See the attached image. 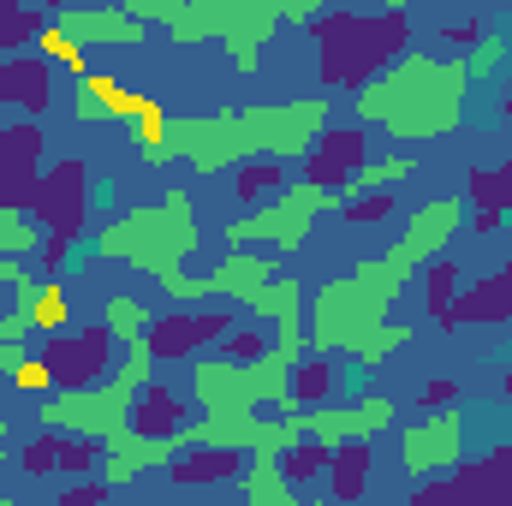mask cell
<instances>
[{
    "label": "cell",
    "instance_id": "cell-1",
    "mask_svg": "<svg viewBox=\"0 0 512 506\" xmlns=\"http://www.w3.org/2000/svg\"><path fill=\"white\" fill-rule=\"evenodd\" d=\"M471 66L465 54H423V48H405L399 60H387L370 84L352 90V114L364 126H382L393 143H429V137H447L465 114V96H471Z\"/></svg>",
    "mask_w": 512,
    "mask_h": 506
},
{
    "label": "cell",
    "instance_id": "cell-2",
    "mask_svg": "<svg viewBox=\"0 0 512 506\" xmlns=\"http://www.w3.org/2000/svg\"><path fill=\"white\" fill-rule=\"evenodd\" d=\"M316 36V72L328 90H358L382 72L387 60L405 54L411 24L399 6H334L304 24Z\"/></svg>",
    "mask_w": 512,
    "mask_h": 506
},
{
    "label": "cell",
    "instance_id": "cell-3",
    "mask_svg": "<svg viewBox=\"0 0 512 506\" xmlns=\"http://www.w3.org/2000/svg\"><path fill=\"white\" fill-rule=\"evenodd\" d=\"M197 239H203L197 233V203H191V191L173 185L161 203H143V209H126L120 221H108L96 251L108 262H131L149 280H161V274H173L185 256L197 251Z\"/></svg>",
    "mask_w": 512,
    "mask_h": 506
},
{
    "label": "cell",
    "instance_id": "cell-4",
    "mask_svg": "<svg viewBox=\"0 0 512 506\" xmlns=\"http://www.w3.org/2000/svg\"><path fill=\"white\" fill-rule=\"evenodd\" d=\"M340 191L334 185H316V179H286L268 203H256L245 221H227V245H274L280 256L304 251L310 227L322 215H340Z\"/></svg>",
    "mask_w": 512,
    "mask_h": 506
},
{
    "label": "cell",
    "instance_id": "cell-5",
    "mask_svg": "<svg viewBox=\"0 0 512 506\" xmlns=\"http://www.w3.org/2000/svg\"><path fill=\"white\" fill-rule=\"evenodd\" d=\"M36 227H42V262L60 268L66 251L78 245L84 221H90V167L84 161H54L36 185V203H30Z\"/></svg>",
    "mask_w": 512,
    "mask_h": 506
},
{
    "label": "cell",
    "instance_id": "cell-6",
    "mask_svg": "<svg viewBox=\"0 0 512 506\" xmlns=\"http://www.w3.org/2000/svg\"><path fill=\"white\" fill-rule=\"evenodd\" d=\"M387 322V304L382 298H370L352 274H340V280H328L322 292H316V310H310V352H352L358 358V346L376 334Z\"/></svg>",
    "mask_w": 512,
    "mask_h": 506
},
{
    "label": "cell",
    "instance_id": "cell-7",
    "mask_svg": "<svg viewBox=\"0 0 512 506\" xmlns=\"http://www.w3.org/2000/svg\"><path fill=\"white\" fill-rule=\"evenodd\" d=\"M239 114H245L251 155L304 161L310 143L328 131V120H334V102H328V96H298V102H256V108H239Z\"/></svg>",
    "mask_w": 512,
    "mask_h": 506
},
{
    "label": "cell",
    "instance_id": "cell-8",
    "mask_svg": "<svg viewBox=\"0 0 512 506\" xmlns=\"http://www.w3.org/2000/svg\"><path fill=\"white\" fill-rule=\"evenodd\" d=\"M399 465H405L417 483L459 471V465H465V417H459L453 405H429V417L399 435Z\"/></svg>",
    "mask_w": 512,
    "mask_h": 506
},
{
    "label": "cell",
    "instance_id": "cell-9",
    "mask_svg": "<svg viewBox=\"0 0 512 506\" xmlns=\"http://www.w3.org/2000/svg\"><path fill=\"white\" fill-rule=\"evenodd\" d=\"M465 215H471V203L453 191V197H435V203H423L411 221H405V233L393 239V251H387V262L393 268H405V274H417L429 256H441L447 245H453V233L465 227Z\"/></svg>",
    "mask_w": 512,
    "mask_h": 506
},
{
    "label": "cell",
    "instance_id": "cell-10",
    "mask_svg": "<svg viewBox=\"0 0 512 506\" xmlns=\"http://www.w3.org/2000/svg\"><path fill=\"white\" fill-rule=\"evenodd\" d=\"M114 334L108 328H84V334H48V346H42V364L54 370L60 387H90V381L108 376V364H114Z\"/></svg>",
    "mask_w": 512,
    "mask_h": 506
},
{
    "label": "cell",
    "instance_id": "cell-11",
    "mask_svg": "<svg viewBox=\"0 0 512 506\" xmlns=\"http://www.w3.org/2000/svg\"><path fill=\"white\" fill-rule=\"evenodd\" d=\"M251 155V137H245V114L239 108H215L203 120H191L185 131V161L197 173H221V167H239Z\"/></svg>",
    "mask_w": 512,
    "mask_h": 506
},
{
    "label": "cell",
    "instance_id": "cell-12",
    "mask_svg": "<svg viewBox=\"0 0 512 506\" xmlns=\"http://www.w3.org/2000/svg\"><path fill=\"white\" fill-rule=\"evenodd\" d=\"M54 30L72 36L78 48H143V36H149V24L131 18L126 6H60Z\"/></svg>",
    "mask_w": 512,
    "mask_h": 506
},
{
    "label": "cell",
    "instance_id": "cell-13",
    "mask_svg": "<svg viewBox=\"0 0 512 506\" xmlns=\"http://www.w3.org/2000/svg\"><path fill=\"white\" fill-rule=\"evenodd\" d=\"M191 405L197 411H256V387L245 358H191Z\"/></svg>",
    "mask_w": 512,
    "mask_h": 506
},
{
    "label": "cell",
    "instance_id": "cell-14",
    "mask_svg": "<svg viewBox=\"0 0 512 506\" xmlns=\"http://www.w3.org/2000/svg\"><path fill=\"white\" fill-rule=\"evenodd\" d=\"M42 126H6L0 131V203L30 209L42 185Z\"/></svg>",
    "mask_w": 512,
    "mask_h": 506
},
{
    "label": "cell",
    "instance_id": "cell-15",
    "mask_svg": "<svg viewBox=\"0 0 512 506\" xmlns=\"http://www.w3.org/2000/svg\"><path fill=\"white\" fill-rule=\"evenodd\" d=\"M280 30H286L280 0H251V6H239V12H233V24L221 30V48H227V60H233L239 72H256L262 48H268Z\"/></svg>",
    "mask_w": 512,
    "mask_h": 506
},
{
    "label": "cell",
    "instance_id": "cell-16",
    "mask_svg": "<svg viewBox=\"0 0 512 506\" xmlns=\"http://www.w3.org/2000/svg\"><path fill=\"white\" fill-rule=\"evenodd\" d=\"M280 274V262L262 251V245H227L221 268H209V298H233V304H251L256 292Z\"/></svg>",
    "mask_w": 512,
    "mask_h": 506
},
{
    "label": "cell",
    "instance_id": "cell-17",
    "mask_svg": "<svg viewBox=\"0 0 512 506\" xmlns=\"http://www.w3.org/2000/svg\"><path fill=\"white\" fill-rule=\"evenodd\" d=\"M358 167H364V126H328L310 143V155H304V179L334 185V191H340Z\"/></svg>",
    "mask_w": 512,
    "mask_h": 506
},
{
    "label": "cell",
    "instance_id": "cell-18",
    "mask_svg": "<svg viewBox=\"0 0 512 506\" xmlns=\"http://www.w3.org/2000/svg\"><path fill=\"white\" fill-rule=\"evenodd\" d=\"M227 328H233L227 316H155L149 352H155V364H185V358H197V346L221 340Z\"/></svg>",
    "mask_w": 512,
    "mask_h": 506
},
{
    "label": "cell",
    "instance_id": "cell-19",
    "mask_svg": "<svg viewBox=\"0 0 512 506\" xmlns=\"http://www.w3.org/2000/svg\"><path fill=\"white\" fill-rule=\"evenodd\" d=\"M245 310H251L256 322H274V340H280L286 352H304V316H298V310H304V286H298L292 274H274Z\"/></svg>",
    "mask_w": 512,
    "mask_h": 506
},
{
    "label": "cell",
    "instance_id": "cell-20",
    "mask_svg": "<svg viewBox=\"0 0 512 506\" xmlns=\"http://www.w3.org/2000/svg\"><path fill=\"white\" fill-rule=\"evenodd\" d=\"M459 322H483V328L512 322V262H507V268H495L489 280H471V286L453 298L447 328H459Z\"/></svg>",
    "mask_w": 512,
    "mask_h": 506
},
{
    "label": "cell",
    "instance_id": "cell-21",
    "mask_svg": "<svg viewBox=\"0 0 512 506\" xmlns=\"http://www.w3.org/2000/svg\"><path fill=\"white\" fill-rule=\"evenodd\" d=\"M48 60L42 54H6L0 60V108H24V114H42L48 108Z\"/></svg>",
    "mask_w": 512,
    "mask_h": 506
},
{
    "label": "cell",
    "instance_id": "cell-22",
    "mask_svg": "<svg viewBox=\"0 0 512 506\" xmlns=\"http://www.w3.org/2000/svg\"><path fill=\"white\" fill-rule=\"evenodd\" d=\"M298 358H304V352H286L280 340L256 352V358H251V387H256V405H280V411L304 405V399L292 393V370H298Z\"/></svg>",
    "mask_w": 512,
    "mask_h": 506
},
{
    "label": "cell",
    "instance_id": "cell-23",
    "mask_svg": "<svg viewBox=\"0 0 512 506\" xmlns=\"http://www.w3.org/2000/svg\"><path fill=\"white\" fill-rule=\"evenodd\" d=\"M239 6H251V0H179V12H173V24H167V36L179 42V48H197V42H221V30L233 24V12Z\"/></svg>",
    "mask_w": 512,
    "mask_h": 506
},
{
    "label": "cell",
    "instance_id": "cell-24",
    "mask_svg": "<svg viewBox=\"0 0 512 506\" xmlns=\"http://www.w3.org/2000/svg\"><path fill=\"white\" fill-rule=\"evenodd\" d=\"M78 84H84V90H78V102H72V114H78V120H137V114H149V102H143V96H131V90H120L114 78L84 72Z\"/></svg>",
    "mask_w": 512,
    "mask_h": 506
},
{
    "label": "cell",
    "instance_id": "cell-25",
    "mask_svg": "<svg viewBox=\"0 0 512 506\" xmlns=\"http://www.w3.org/2000/svg\"><path fill=\"white\" fill-rule=\"evenodd\" d=\"M239 489H245V501L251 506H298V495H304V489L280 471V459H268V453H245Z\"/></svg>",
    "mask_w": 512,
    "mask_h": 506
},
{
    "label": "cell",
    "instance_id": "cell-26",
    "mask_svg": "<svg viewBox=\"0 0 512 506\" xmlns=\"http://www.w3.org/2000/svg\"><path fill=\"white\" fill-rule=\"evenodd\" d=\"M131 429H143V435H173L179 423H185V399L173 393V387H161V381L149 376L137 387V399H131Z\"/></svg>",
    "mask_w": 512,
    "mask_h": 506
},
{
    "label": "cell",
    "instance_id": "cell-27",
    "mask_svg": "<svg viewBox=\"0 0 512 506\" xmlns=\"http://www.w3.org/2000/svg\"><path fill=\"white\" fill-rule=\"evenodd\" d=\"M239 471H245V453H233V447H191L173 459V483H185V489H203V483L215 489Z\"/></svg>",
    "mask_w": 512,
    "mask_h": 506
},
{
    "label": "cell",
    "instance_id": "cell-28",
    "mask_svg": "<svg viewBox=\"0 0 512 506\" xmlns=\"http://www.w3.org/2000/svg\"><path fill=\"white\" fill-rule=\"evenodd\" d=\"M328 495L334 501H358L364 489H370V441H340L334 453H328Z\"/></svg>",
    "mask_w": 512,
    "mask_h": 506
},
{
    "label": "cell",
    "instance_id": "cell-29",
    "mask_svg": "<svg viewBox=\"0 0 512 506\" xmlns=\"http://www.w3.org/2000/svg\"><path fill=\"white\" fill-rule=\"evenodd\" d=\"M185 131H191V120H161L155 108L149 114H137V155L143 161H185Z\"/></svg>",
    "mask_w": 512,
    "mask_h": 506
},
{
    "label": "cell",
    "instance_id": "cell-30",
    "mask_svg": "<svg viewBox=\"0 0 512 506\" xmlns=\"http://www.w3.org/2000/svg\"><path fill=\"white\" fill-rule=\"evenodd\" d=\"M48 30V12L36 0H0V54H30Z\"/></svg>",
    "mask_w": 512,
    "mask_h": 506
},
{
    "label": "cell",
    "instance_id": "cell-31",
    "mask_svg": "<svg viewBox=\"0 0 512 506\" xmlns=\"http://www.w3.org/2000/svg\"><path fill=\"white\" fill-rule=\"evenodd\" d=\"M280 185H286V161H280V155H245L239 173H233L239 203H268Z\"/></svg>",
    "mask_w": 512,
    "mask_h": 506
},
{
    "label": "cell",
    "instance_id": "cell-32",
    "mask_svg": "<svg viewBox=\"0 0 512 506\" xmlns=\"http://www.w3.org/2000/svg\"><path fill=\"white\" fill-rule=\"evenodd\" d=\"M102 328L114 334V340H149V328H155V310L143 304V298H131V292H114L108 304H102Z\"/></svg>",
    "mask_w": 512,
    "mask_h": 506
},
{
    "label": "cell",
    "instance_id": "cell-33",
    "mask_svg": "<svg viewBox=\"0 0 512 506\" xmlns=\"http://www.w3.org/2000/svg\"><path fill=\"white\" fill-rule=\"evenodd\" d=\"M453 298H459V268H453V262H447V251H441V256H429V262H423V310L447 328Z\"/></svg>",
    "mask_w": 512,
    "mask_h": 506
},
{
    "label": "cell",
    "instance_id": "cell-34",
    "mask_svg": "<svg viewBox=\"0 0 512 506\" xmlns=\"http://www.w3.org/2000/svg\"><path fill=\"white\" fill-rule=\"evenodd\" d=\"M411 173H417V161L399 149V155H382V161H364V167H358V173H352L340 191H399Z\"/></svg>",
    "mask_w": 512,
    "mask_h": 506
},
{
    "label": "cell",
    "instance_id": "cell-35",
    "mask_svg": "<svg viewBox=\"0 0 512 506\" xmlns=\"http://www.w3.org/2000/svg\"><path fill=\"white\" fill-rule=\"evenodd\" d=\"M328 453H334L328 441H316V435H304V441H292V447L280 453V471H286V477H292L298 489H310V483H316V477L328 471Z\"/></svg>",
    "mask_w": 512,
    "mask_h": 506
},
{
    "label": "cell",
    "instance_id": "cell-36",
    "mask_svg": "<svg viewBox=\"0 0 512 506\" xmlns=\"http://www.w3.org/2000/svg\"><path fill=\"white\" fill-rule=\"evenodd\" d=\"M352 280H358V286H364V292H370V298H382L387 310H393V304H399V292H405V280H411V274H405V268H393V262H387V256H370V262H352Z\"/></svg>",
    "mask_w": 512,
    "mask_h": 506
},
{
    "label": "cell",
    "instance_id": "cell-37",
    "mask_svg": "<svg viewBox=\"0 0 512 506\" xmlns=\"http://www.w3.org/2000/svg\"><path fill=\"white\" fill-rule=\"evenodd\" d=\"M24 316H30L36 334H60V328H66V292H60V280H42L36 298L24 304Z\"/></svg>",
    "mask_w": 512,
    "mask_h": 506
},
{
    "label": "cell",
    "instance_id": "cell-38",
    "mask_svg": "<svg viewBox=\"0 0 512 506\" xmlns=\"http://www.w3.org/2000/svg\"><path fill=\"white\" fill-rule=\"evenodd\" d=\"M0 251H18V256L42 251V227H36L30 209H6L0 203Z\"/></svg>",
    "mask_w": 512,
    "mask_h": 506
},
{
    "label": "cell",
    "instance_id": "cell-39",
    "mask_svg": "<svg viewBox=\"0 0 512 506\" xmlns=\"http://www.w3.org/2000/svg\"><path fill=\"white\" fill-rule=\"evenodd\" d=\"M340 197H346L340 215L358 221V227H376V221H387V215L399 209V191H340Z\"/></svg>",
    "mask_w": 512,
    "mask_h": 506
},
{
    "label": "cell",
    "instance_id": "cell-40",
    "mask_svg": "<svg viewBox=\"0 0 512 506\" xmlns=\"http://www.w3.org/2000/svg\"><path fill=\"white\" fill-rule=\"evenodd\" d=\"M328 387H334V364H322V352H310V358H298V370H292V393H298L304 405H316V399H328Z\"/></svg>",
    "mask_w": 512,
    "mask_h": 506
},
{
    "label": "cell",
    "instance_id": "cell-41",
    "mask_svg": "<svg viewBox=\"0 0 512 506\" xmlns=\"http://www.w3.org/2000/svg\"><path fill=\"white\" fill-rule=\"evenodd\" d=\"M36 54H42V60H48V66H66V72H72V78H84V72H90V66H84V48H78V42H72V36H60V30H54V24H48V30H42V36H36Z\"/></svg>",
    "mask_w": 512,
    "mask_h": 506
},
{
    "label": "cell",
    "instance_id": "cell-42",
    "mask_svg": "<svg viewBox=\"0 0 512 506\" xmlns=\"http://www.w3.org/2000/svg\"><path fill=\"white\" fill-rule=\"evenodd\" d=\"M405 340H411V322H382V328L358 346V364H382L387 352H399Z\"/></svg>",
    "mask_w": 512,
    "mask_h": 506
},
{
    "label": "cell",
    "instance_id": "cell-43",
    "mask_svg": "<svg viewBox=\"0 0 512 506\" xmlns=\"http://www.w3.org/2000/svg\"><path fill=\"white\" fill-rule=\"evenodd\" d=\"M161 292L173 298V304H197V298H209V274H161Z\"/></svg>",
    "mask_w": 512,
    "mask_h": 506
},
{
    "label": "cell",
    "instance_id": "cell-44",
    "mask_svg": "<svg viewBox=\"0 0 512 506\" xmlns=\"http://www.w3.org/2000/svg\"><path fill=\"white\" fill-rule=\"evenodd\" d=\"M507 60V42L501 36H477L471 42V54H465V66H471V78H483V72H495Z\"/></svg>",
    "mask_w": 512,
    "mask_h": 506
},
{
    "label": "cell",
    "instance_id": "cell-45",
    "mask_svg": "<svg viewBox=\"0 0 512 506\" xmlns=\"http://www.w3.org/2000/svg\"><path fill=\"white\" fill-rule=\"evenodd\" d=\"M262 346H268L262 328H227V334H221V352H227V358H245V364H251Z\"/></svg>",
    "mask_w": 512,
    "mask_h": 506
},
{
    "label": "cell",
    "instance_id": "cell-46",
    "mask_svg": "<svg viewBox=\"0 0 512 506\" xmlns=\"http://www.w3.org/2000/svg\"><path fill=\"white\" fill-rule=\"evenodd\" d=\"M120 6H126L131 18H143V24H161V30H167L173 12H179V0H120Z\"/></svg>",
    "mask_w": 512,
    "mask_h": 506
},
{
    "label": "cell",
    "instance_id": "cell-47",
    "mask_svg": "<svg viewBox=\"0 0 512 506\" xmlns=\"http://www.w3.org/2000/svg\"><path fill=\"white\" fill-rule=\"evenodd\" d=\"M24 364H30V340H0V376L18 381L24 376Z\"/></svg>",
    "mask_w": 512,
    "mask_h": 506
},
{
    "label": "cell",
    "instance_id": "cell-48",
    "mask_svg": "<svg viewBox=\"0 0 512 506\" xmlns=\"http://www.w3.org/2000/svg\"><path fill=\"white\" fill-rule=\"evenodd\" d=\"M0 340H30V316L12 304V310H0Z\"/></svg>",
    "mask_w": 512,
    "mask_h": 506
},
{
    "label": "cell",
    "instance_id": "cell-49",
    "mask_svg": "<svg viewBox=\"0 0 512 506\" xmlns=\"http://www.w3.org/2000/svg\"><path fill=\"white\" fill-rule=\"evenodd\" d=\"M102 495H114V489L96 477V483H78V489H66V506H90V501H102Z\"/></svg>",
    "mask_w": 512,
    "mask_h": 506
},
{
    "label": "cell",
    "instance_id": "cell-50",
    "mask_svg": "<svg viewBox=\"0 0 512 506\" xmlns=\"http://www.w3.org/2000/svg\"><path fill=\"white\" fill-rule=\"evenodd\" d=\"M423 405H459V387L453 381H429L423 387Z\"/></svg>",
    "mask_w": 512,
    "mask_h": 506
},
{
    "label": "cell",
    "instance_id": "cell-51",
    "mask_svg": "<svg viewBox=\"0 0 512 506\" xmlns=\"http://www.w3.org/2000/svg\"><path fill=\"white\" fill-rule=\"evenodd\" d=\"M0 471H6V417H0Z\"/></svg>",
    "mask_w": 512,
    "mask_h": 506
},
{
    "label": "cell",
    "instance_id": "cell-52",
    "mask_svg": "<svg viewBox=\"0 0 512 506\" xmlns=\"http://www.w3.org/2000/svg\"><path fill=\"white\" fill-rule=\"evenodd\" d=\"M370 6H399V12H405V6H417V0H370Z\"/></svg>",
    "mask_w": 512,
    "mask_h": 506
},
{
    "label": "cell",
    "instance_id": "cell-53",
    "mask_svg": "<svg viewBox=\"0 0 512 506\" xmlns=\"http://www.w3.org/2000/svg\"><path fill=\"white\" fill-rule=\"evenodd\" d=\"M36 6H42V12H60V6H66V0H36Z\"/></svg>",
    "mask_w": 512,
    "mask_h": 506
},
{
    "label": "cell",
    "instance_id": "cell-54",
    "mask_svg": "<svg viewBox=\"0 0 512 506\" xmlns=\"http://www.w3.org/2000/svg\"><path fill=\"white\" fill-rule=\"evenodd\" d=\"M0 310H12V292H6V286H0Z\"/></svg>",
    "mask_w": 512,
    "mask_h": 506
},
{
    "label": "cell",
    "instance_id": "cell-55",
    "mask_svg": "<svg viewBox=\"0 0 512 506\" xmlns=\"http://www.w3.org/2000/svg\"><path fill=\"white\" fill-rule=\"evenodd\" d=\"M507 114H512V96H507Z\"/></svg>",
    "mask_w": 512,
    "mask_h": 506
},
{
    "label": "cell",
    "instance_id": "cell-56",
    "mask_svg": "<svg viewBox=\"0 0 512 506\" xmlns=\"http://www.w3.org/2000/svg\"><path fill=\"white\" fill-rule=\"evenodd\" d=\"M507 393H512V376H507Z\"/></svg>",
    "mask_w": 512,
    "mask_h": 506
},
{
    "label": "cell",
    "instance_id": "cell-57",
    "mask_svg": "<svg viewBox=\"0 0 512 506\" xmlns=\"http://www.w3.org/2000/svg\"><path fill=\"white\" fill-rule=\"evenodd\" d=\"M0 131H6V126H0Z\"/></svg>",
    "mask_w": 512,
    "mask_h": 506
}]
</instances>
